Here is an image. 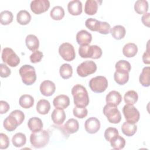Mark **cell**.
<instances>
[{
  "label": "cell",
  "instance_id": "26",
  "mask_svg": "<svg viewBox=\"0 0 150 150\" xmlns=\"http://www.w3.org/2000/svg\"><path fill=\"white\" fill-rule=\"evenodd\" d=\"M50 110V104L49 101L45 99L40 100L36 104V111L42 115L47 114Z\"/></svg>",
  "mask_w": 150,
  "mask_h": 150
},
{
  "label": "cell",
  "instance_id": "39",
  "mask_svg": "<svg viewBox=\"0 0 150 150\" xmlns=\"http://www.w3.org/2000/svg\"><path fill=\"white\" fill-rule=\"evenodd\" d=\"M116 71H126L129 72L131 70V64L127 60H120L118 61L115 65Z\"/></svg>",
  "mask_w": 150,
  "mask_h": 150
},
{
  "label": "cell",
  "instance_id": "8",
  "mask_svg": "<svg viewBox=\"0 0 150 150\" xmlns=\"http://www.w3.org/2000/svg\"><path fill=\"white\" fill-rule=\"evenodd\" d=\"M97 70V65L93 61L86 60L82 62L77 67V74L85 77L90 74L94 73Z\"/></svg>",
  "mask_w": 150,
  "mask_h": 150
},
{
  "label": "cell",
  "instance_id": "7",
  "mask_svg": "<svg viewBox=\"0 0 150 150\" xmlns=\"http://www.w3.org/2000/svg\"><path fill=\"white\" fill-rule=\"evenodd\" d=\"M2 60L11 67H16L20 63V59L15 52L10 47H5L2 52Z\"/></svg>",
  "mask_w": 150,
  "mask_h": 150
},
{
  "label": "cell",
  "instance_id": "5",
  "mask_svg": "<svg viewBox=\"0 0 150 150\" xmlns=\"http://www.w3.org/2000/svg\"><path fill=\"white\" fill-rule=\"evenodd\" d=\"M89 87L91 91L96 93H101L105 91L108 87L107 79L102 76H98L91 79Z\"/></svg>",
  "mask_w": 150,
  "mask_h": 150
},
{
  "label": "cell",
  "instance_id": "29",
  "mask_svg": "<svg viewBox=\"0 0 150 150\" xmlns=\"http://www.w3.org/2000/svg\"><path fill=\"white\" fill-rule=\"evenodd\" d=\"M115 81L119 85H124L129 80V73L126 71H115L114 74Z\"/></svg>",
  "mask_w": 150,
  "mask_h": 150
},
{
  "label": "cell",
  "instance_id": "27",
  "mask_svg": "<svg viewBox=\"0 0 150 150\" xmlns=\"http://www.w3.org/2000/svg\"><path fill=\"white\" fill-rule=\"evenodd\" d=\"M110 33L115 39L120 40L124 38L126 30L123 26L115 25L110 29Z\"/></svg>",
  "mask_w": 150,
  "mask_h": 150
},
{
  "label": "cell",
  "instance_id": "9",
  "mask_svg": "<svg viewBox=\"0 0 150 150\" xmlns=\"http://www.w3.org/2000/svg\"><path fill=\"white\" fill-rule=\"evenodd\" d=\"M122 112L127 122L135 124L139 120V112L133 105H125L122 108Z\"/></svg>",
  "mask_w": 150,
  "mask_h": 150
},
{
  "label": "cell",
  "instance_id": "35",
  "mask_svg": "<svg viewBox=\"0 0 150 150\" xmlns=\"http://www.w3.org/2000/svg\"><path fill=\"white\" fill-rule=\"evenodd\" d=\"M134 10L138 14H144L148 10V3L145 0L137 1L134 5Z\"/></svg>",
  "mask_w": 150,
  "mask_h": 150
},
{
  "label": "cell",
  "instance_id": "15",
  "mask_svg": "<svg viewBox=\"0 0 150 150\" xmlns=\"http://www.w3.org/2000/svg\"><path fill=\"white\" fill-rule=\"evenodd\" d=\"M105 101L107 104L117 106L122 101V96L118 91L112 90L109 92L106 96Z\"/></svg>",
  "mask_w": 150,
  "mask_h": 150
},
{
  "label": "cell",
  "instance_id": "24",
  "mask_svg": "<svg viewBox=\"0 0 150 150\" xmlns=\"http://www.w3.org/2000/svg\"><path fill=\"white\" fill-rule=\"evenodd\" d=\"M138 52V47L134 43H128L124 45L122 53L127 57H133Z\"/></svg>",
  "mask_w": 150,
  "mask_h": 150
},
{
  "label": "cell",
  "instance_id": "20",
  "mask_svg": "<svg viewBox=\"0 0 150 150\" xmlns=\"http://www.w3.org/2000/svg\"><path fill=\"white\" fill-rule=\"evenodd\" d=\"M4 127L8 131L12 132L16 129L19 125L17 120L13 115L9 114L4 121Z\"/></svg>",
  "mask_w": 150,
  "mask_h": 150
},
{
  "label": "cell",
  "instance_id": "50",
  "mask_svg": "<svg viewBox=\"0 0 150 150\" xmlns=\"http://www.w3.org/2000/svg\"><path fill=\"white\" fill-rule=\"evenodd\" d=\"M142 60L145 64H149L150 63V55H149V50L148 47H147L146 51L144 52L142 56Z\"/></svg>",
  "mask_w": 150,
  "mask_h": 150
},
{
  "label": "cell",
  "instance_id": "33",
  "mask_svg": "<svg viewBox=\"0 0 150 150\" xmlns=\"http://www.w3.org/2000/svg\"><path fill=\"white\" fill-rule=\"evenodd\" d=\"M26 142V135L22 132H18L15 134L12 138V144L17 148L22 147L25 145Z\"/></svg>",
  "mask_w": 150,
  "mask_h": 150
},
{
  "label": "cell",
  "instance_id": "14",
  "mask_svg": "<svg viewBox=\"0 0 150 150\" xmlns=\"http://www.w3.org/2000/svg\"><path fill=\"white\" fill-rule=\"evenodd\" d=\"M91 40V34L86 30H81L76 35V41L80 46L89 45Z\"/></svg>",
  "mask_w": 150,
  "mask_h": 150
},
{
  "label": "cell",
  "instance_id": "40",
  "mask_svg": "<svg viewBox=\"0 0 150 150\" xmlns=\"http://www.w3.org/2000/svg\"><path fill=\"white\" fill-rule=\"evenodd\" d=\"M100 23V21L94 18H88L85 22L86 26L91 31L95 32L98 31Z\"/></svg>",
  "mask_w": 150,
  "mask_h": 150
},
{
  "label": "cell",
  "instance_id": "17",
  "mask_svg": "<svg viewBox=\"0 0 150 150\" xmlns=\"http://www.w3.org/2000/svg\"><path fill=\"white\" fill-rule=\"evenodd\" d=\"M67 9L71 15H80L82 13V3L79 0L71 1L68 3Z\"/></svg>",
  "mask_w": 150,
  "mask_h": 150
},
{
  "label": "cell",
  "instance_id": "1",
  "mask_svg": "<svg viewBox=\"0 0 150 150\" xmlns=\"http://www.w3.org/2000/svg\"><path fill=\"white\" fill-rule=\"evenodd\" d=\"M74 103L76 106L86 107L89 103V97L86 88L81 84H76L71 89Z\"/></svg>",
  "mask_w": 150,
  "mask_h": 150
},
{
  "label": "cell",
  "instance_id": "23",
  "mask_svg": "<svg viewBox=\"0 0 150 150\" xmlns=\"http://www.w3.org/2000/svg\"><path fill=\"white\" fill-rule=\"evenodd\" d=\"M28 126L29 129L33 132L42 129L43 124L41 119L39 118L32 117L28 120Z\"/></svg>",
  "mask_w": 150,
  "mask_h": 150
},
{
  "label": "cell",
  "instance_id": "49",
  "mask_svg": "<svg viewBox=\"0 0 150 150\" xmlns=\"http://www.w3.org/2000/svg\"><path fill=\"white\" fill-rule=\"evenodd\" d=\"M149 17H150V13L148 12H146V13L143 14V15L141 18V21H142V23L147 27H149V23H150Z\"/></svg>",
  "mask_w": 150,
  "mask_h": 150
},
{
  "label": "cell",
  "instance_id": "13",
  "mask_svg": "<svg viewBox=\"0 0 150 150\" xmlns=\"http://www.w3.org/2000/svg\"><path fill=\"white\" fill-rule=\"evenodd\" d=\"M56 90L54 83L50 80H45L40 85V91L42 95L49 97L54 94Z\"/></svg>",
  "mask_w": 150,
  "mask_h": 150
},
{
  "label": "cell",
  "instance_id": "11",
  "mask_svg": "<svg viewBox=\"0 0 150 150\" xmlns=\"http://www.w3.org/2000/svg\"><path fill=\"white\" fill-rule=\"evenodd\" d=\"M30 7L34 13L39 15L49 9L50 2L48 0H34L30 2Z\"/></svg>",
  "mask_w": 150,
  "mask_h": 150
},
{
  "label": "cell",
  "instance_id": "44",
  "mask_svg": "<svg viewBox=\"0 0 150 150\" xmlns=\"http://www.w3.org/2000/svg\"><path fill=\"white\" fill-rule=\"evenodd\" d=\"M43 56V53L38 50L34 51L31 55L30 56V60L31 62V63H38L39 62H40V60H42V57Z\"/></svg>",
  "mask_w": 150,
  "mask_h": 150
},
{
  "label": "cell",
  "instance_id": "16",
  "mask_svg": "<svg viewBox=\"0 0 150 150\" xmlns=\"http://www.w3.org/2000/svg\"><path fill=\"white\" fill-rule=\"evenodd\" d=\"M53 104L55 108L65 109L70 104V98L66 95L60 94L54 98Z\"/></svg>",
  "mask_w": 150,
  "mask_h": 150
},
{
  "label": "cell",
  "instance_id": "30",
  "mask_svg": "<svg viewBox=\"0 0 150 150\" xmlns=\"http://www.w3.org/2000/svg\"><path fill=\"white\" fill-rule=\"evenodd\" d=\"M149 75H150V68L149 66H146L143 68L141 73L140 74L139 80L141 84L144 87H149Z\"/></svg>",
  "mask_w": 150,
  "mask_h": 150
},
{
  "label": "cell",
  "instance_id": "47",
  "mask_svg": "<svg viewBox=\"0 0 150 150\" xmlns=\"http://www.w3.org/2000/svg\"><path fill=\"white\" fill-rule=\"evenodd\" d=\"M11 73V69L5 64H0V76L1 77L6 78L10 76Z\"/></svg>",
  "mask_w": 150,
  "mask_h": 150
},
{
  "label": "cell",
  "instance_id": "31",
  "mask_svg": "<svg viewBox=\"0 0 150 150\" xmlns=\"http://www.w3.org/2000/svg\"><path fill=\"white\" fill-rule=\"evenodd\" d=\"M111 147L115 150H120L124 148L125 145V139L119 135H115L110 140Z\"/></svg>",
  "mask_w": 150,
  "mask_h": 150
},
{
  "label": "cell",
  "instance_id": "36",
  "mask_svg": "<svg viewBox=\"0 0 150 150\" xmlns=\"http://www.w3.org/2000/svg\"><path fill=\"white\" fill-rule=\"evenodd\" d=\"M50 16L53 20H61L64 16V10L60 6H56L50 11Z\"/></svg>",
  "mask_w": 150,
  "mask_h": 150
},
{
  "label": "cell",
  "instance_id": "12",
  "mask_svg": "<svg viewBox=\"0 0 150 150\" xmlns=\"http://www.w3.org/2000/svg\"><path fill=\"white\" fill-rule=\"evenodd\" d=\"M100 122L96 117H90L84 123L85 130L89 134H95L97 132L100 128Z\"/></svg>",
  "mask_w": 150,
  "mask_h": 150
},
{
  "label": "cell",
  "instance_id": "48",
  "mask_svg": "<svg viewBox=\"0 0 150 150\" xmlns=\"http://www.w3.org/2000/svg\"><path fill=\"white\" fill-rule=\"evenodd\" d=\"M10 108L9 104L5 101H0V114H3L8 111Z\"/></svg>",
  "mask_w": 150,
  "mask_h": 150
},
{
  "label": "cell",
  "instance_id": "21",
  "mask_svg": "<svg viewBox=\"0 0 150 150\" xmlns=\"http://www.w3.org/2000/svg\"><path fill=\"white\" fill-rule=\"evenodd\" d=\"M25 43L28 49L31 51L37 50L39 47V40L34 35H29L25 39Z\"/></svg>",
  "mask_w": 150,
  "mask_h": 150
},
{
  "label": "cell",
  "instance_id": "19",
  "mask_svg": "<svg viewBox=\"0 0 150 150\" xmlns=\"http://www.w3.org/2000/svg\"><path fill=\"white\" fill-rule=\"evenodd\" d=\"M79 128V124L77 120L70 118L68 120L63 127L64 131L68 134H71L76 132Z\"/></svg>",
  "mask_w": 150,
  "mask_h": 150
},
{
  "label": "cell",
  "instance_id": "37",
  "mask_svg": "<svg viewBox=\"0 0 150 150\" xmlns=\"http://www.w3.org/2000/svg\"><path fill=\"white\" fill-rule=\"evenodd\" d=\"M59 73L60 76L63 79H68L72 76L73 69L70 64L67 63L63 64L59 69Z\"/></svg>",
  "mask_w": 150,
  "mask_h": 150
},
{
  "label": "cell",
  "instance_id": "41",
  "mask_svg": "<svg viewBox=\"0 0 150 150\" xmlns=\"http://www.w3.org/2000/svg\"><path fill=\"white\" fill-rule=\"evenodd\" d=\"M73 115L78 118H84L88 114V111L86 107L75 106L73 110Z\"/></svg>",
  "mask_w": 150,
  "mask_h": 150
},
{
  "label": "cell",
  "instance_id": "28",
  "mask_svg": "<svg viewBox=\"0 0 150 150\" xmlns=\"http://www.w3.org/2000/svg\"><path fill=\"white\" fill-rule=\"evenodd\" d=\"M31 20L30 14L26 10L20 11L16 15V21L21 25L28 24Z\"/></svg>",
  "mask_w": 150,
  "mask_h": 150
},
{
  "label": "cell",
  "instance_id": "6",
  "mask_svg": "<svg viewBox=\"0 0 150 150\" xmlns=\"http://www.w3.org/2000/svg\"><path fill=\"white\" fill-rule=\"evenodd\" d=\"M103 111L110 123L118 124L121 121V115L117 106L107 104L104 107Z\"/></svg>",
  "mask_w": 150,
  "mask_h": 150
},
{
  "label": "cell",
  "instance_id": "2",
  "mask_svg": "<svg viewBox=\"0 0 150 150\" xmlns=\"http://www.w3.org/2000/svg\"><path fill=\"white\" fill-rule=\"evenodd\" d=\"M49 139L50 135L48 132L43 129L33 132L30 136V144L36 148L45 147L49 143Z\"/></svg>",
  "mask_w": 150,
  "mask_h": 150
},
{
  "label": "cell",
  "instance_id": "4",
  "mask_svg": "<svg viewBox=\"0 0 150 150\" xmlns=\"http://www.w3.org/2000/svg\"><path fill=\"white\" fill-rule=\"evenodd\" d=\"M19 72L22 82L25 84L30 86L35 82L36 74L35 69L33 66L29 64H25L19 69Z\"/></svg>",
  "mask_w": 150,
  "mask_h": 150
},
{
  "label": "cell",
  "instance_id": "43",
  "mask_svg": "<svg viewBox=\"0 0 150 150\" xmlns=\"http://www.w3.org/2000/svg\"><path fill=\"white\" fill-rule=\"evenodd\" d=\"M110 29H111V26L108 23H107V22L100 21V26L97 32L101 34L107 35L110 33Z\"/></svg>",
  "mask_w": 150,
  "mask_h": 150
},
{
  "label": "cell",
  "instance_id": "46",
  "mask_svg": "<svg viewBox=\"0 0 150 150\" xmlns=\"http://www.w3.org/2000/svg\"><path fill=\"white\" fill-rule=\"evenodd\" d=\"M11 115H13L17 120L19 125H21L25 120V114L24 113L19 110H15L12 111L11 113Z\"/></svg>",
  "mask_w": 150,
  "mask_h": 150
},
{
  "label": "cell",
  "instance_id": "32",
  "mask_svg": "<svg viewBox=\"0 0 150 150\" xmlns=\"http://www.w3.org/2000/svg\"><path fill=\"white\" fill-rule=\"evenodd\" d=\"M19 104L23 108H29L33 105L34 98L30 95L23 94L19 98Z\"/></svg>",
  "mask_w": 150,
  "mask_h": 150
},
{
  "label": "cell",
  "instance_id": "22",
  "mask_svg": "<svg viewBox=\"0 0 150 150\" xmlns=\"http://www.w3.org/2000/svg\"><path fill=\"white\" fill-rule=\"evenodd\" d=\"M99 4L98 1L87 0L84 6V12L87 15H93L96 13Z\"/></svg>",
  "mask_w": 150,
  "mask_h": 150
},
{
  "label": "cell",
  "instance_id": "38",
  "mask_svg": "<svg viewBox=\"0 0 150 150\" xmlns=\"http://www.w3.org/2000/svg\"><path fill=\"white\" fill-rule=\"evenodd\" d=\"M13 16L12 13L9 11H4L0 13L1 23L3 25H8L13 21Z\"/></svg>",
  "mask_w": 150,
  "mask_h": 150
},
{
  "label": "cell",
  "instance_id": "3",
  "mask_svg": "<svg viewBox=\"0 0 150 150\" xmlns=\"http://www.w3.org/2000/svg\"><path fill=\"white\" fill-rule=\"evenodd\" d=\"M79 54L82 58L97 59L101 57L102 49L97 45H83L79 48Z\"/></svg>",
  "mask_w": 150,
  "mask_h": 150
},
{
  "label": "cell",
  "instance_id": "10",
  "mask_svg": "<svg viewBox=\"0 0 150 150\" xmlns=\"http://www.w3.org/2000/svg\"><path fill=\"white\" fill-rule=\"evenodd\" d=\"M60 56L66 61L70 62L75 59L76 53L73 46L69 43H63L59 47Z\"/></svg>",
  "mask_w": 150,
  "mask_h": 150
},
{
  "label": "cell",
  "instance_id": "45",
  "mask_svg": "<svg viewBox=\"0 0 150 150\" xmlns=\"http://www.w3.org/2000/svg\"><path fill=\"white\" fill-rule=\"evenodd\" d=\"M9 145V139L8 137L3 133L0 134V149H4L8 148Z\"/></svg>",
  "mask_w": 150,
  "mask_h": 150
},
{
  "label": "cell",
  "instance_id": "18",
  "mask_svg": "<svg viewBox=\"0 0 150 150\" xmlns=\"http://www.w3.org/2000/svg\"><path fill=\"white\" fill-rule=\"evenodd\" d=\"M53 122L56 125H62L66 119V114L63 109L56 108L51 114Z\"/></svg>",
  "mask_w": 150,
  "mask_h": 150
},
{
  "label": "cell",
  "instance_id": "25",
  "mask_svg": "<svg viewBox=\"0 0 150 150\" xmlns=\"http://www.w3.org/2000/svg\"><path fill=\"white\" fill-rule=\"evenodd\" d=\"M137 127L135 124L129 122H125L121 126V131L122 133L127 137L133 136L137 132Z\"/></svg>",
  "mask_w": 150,
  "mask_h": 150
},
{
  "label": "cell",
  "instance_id": "42",
  "mask_svg": "<svg viewBox=\"0 0 150 150\" xmlns=\"http://www.w3.org/2000/svg\"><path fill=\"white\" fill-rule=\"evenodd\" d=\"M118 135V131L117 128L114 127L107 128L104 132V138L107 141H110V140L115 135Z\"/></svg>",
  "mask_w": 150,
  "mask_h": 150
},
{
  "label": "cell",
  "instance_id": "34",
  "mask_svg": "<svg viewBox=\"0 0 150 150\" xmlns=\"http://www.w3.org/2000/svg\"><path fill=\"white\" fill-rule=\"evenodd\" d=\"M138 99L137 93L134 90H129L124 94V100L126 104L134 105L135 104Z\"/></svg>",
  "mask_w": 150,
  "mask_h": 150
}]
</instances>
